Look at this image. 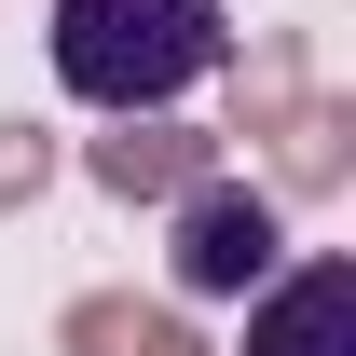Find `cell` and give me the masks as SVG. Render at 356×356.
I'll list each match as a JSON object with an SVG mask.
<instances>
[{
    "label": "cell",
    "mask_w": 356,
    "mask_h": 356,
    "mask_svg": "<svg viewBox=\"0 0 356 356\" xmlns=\"http://www.w3.org/2000/svg\"><path fill=\"white\" fill-rule=\"evenodd\" d=\"M192 178H220V151L165 110H137L124 137H96V192H192Z\"/></svg>",
    "instance_id": "cell-4"
},
{
    "label": "cell",
    "mask_w": 356,
    "mask_h": 356,
    "mask_svg": "<svg viewBox=\"0 0 356 356\" xmlns=\"http://www.w3.org/2000/svg\"><path fill=\"white\" fill-rule=\"evenodd\" d=\"M178 288L192 302H233V288H261L274 261H288V206H274L261 178H192L178 192Z\"/></svg>",
    "instance_id": "cell-2"
},
{
    "label": "cell",
    "mask_w": 356,
    "mask_h": 356,
    "mask_svg": "<svg viewBox=\"0 0 356 356\" xmlns=\"http://www.w3.org/2000/svg\"><path fill=\"white\" fill-rule=\"evenodd\" d=\"M288 178H302V192H329V178H343V110H329V96H302V110H288Z\"/></svg>",
    "instance_id": "cell-6"
},
{
    "label": "cell",
    "mask_w": 356,
    "mask_h": 356,
    "mask_svg": "<svg viewBox=\"0 0 356 356\" xmlns=\"http://www.w3.org/2000/svg\"><path fill=\"white\" fill-rule=\"evenodd\" d=\"M55 178V151H42V124H0V206H28Z\"/></svg>",
    "instance_id": "cell-7"
},
{
    "label": "cell",
    "mask_w": 356,
    "mask_h": 356,
    "mask_svg": "<svg viewBox=\"0 0 356 356\" xmlns=\"http://www.w3.org/2000/svg\"><path fill=\"white\" fill-rule=\"evenodd\" d=\"M42 42H55V83L83 110H124L137 124V110H165V96L206 83L233 55V28H220V0H55Z\"/></svg>",
    "instance_id": "cell-1"
},
{
    "label": "cell",
    "mask_w": 356,
    "mask_h": 356,
    "mask_svg": "<svg viewBox=\"0 0 356 356\" xmlns=\"http://www.w3.org/2000/svg\"><path fill=\"white\" fill-rule=\"evenodd\" d=\"M69 356H206V343L151 302H69Z\"/></svg>",
    "instance_id": "cell-5"
},
{
    "label": "cell",
    "mask_w": 356,
    "mask_h": 356,
    "mask_svg": "<svg viewBox=\"0 0 356 356\" xmlns=\"http://www.w3.org/2000/svg\"><path fill=\"white\" fill-rule=\"evenodd\" d=\"M247 356H356V261H288L274 302L247 315Z\"/></svg>",
    "instance_id": "cell-3"
}]
</instances>
